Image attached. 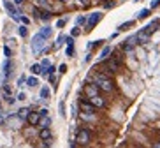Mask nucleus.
Masks as SVG:
<instances>
[{
	"mask_svg": "<svg viewBox=\"0 0 160 148\" xmlns=\"http://www.w3.org/2000/svg\"><path fill=\"white\" fill-rule=\"evenodd\" d=\"M95 85L99 87V90H102V92H113V90H114L113 79L107 78L106 74H97V76H95Z\"/></svg>",
	"mask_w": 160,
	"mask_h": 148,
	"instance_id": "f257e3e1",
	"label": "nucleus"
},
{
	"mask_svg": "<svg viewBox=\"0 0 160 148\" xmlns=\"http://www.w3.org/2000/svg\"><path fill=\"white\" fill-rule=\"evenodd\" d=\"M90 141H91V132H90L88 129L78 131V134H76V145L86 146V145H90Z\"/></svg>",
	"mask_w": 160,
	"mask_h": 148,
	"instance_id": "f03ea898",
	"label": "nucleus"
},
{
	"mask_svg": "<svg viewBox=\"0 0 160 148\" xmlns=\"http://www.w3.org/2000/svg\"><path fill=\"white\" fill-rule=\"evenodd\" d=\"M44 46H46V37H44L42 34H37V35L34 37V41H32V51H34L35 55H39Z\"/></svg>",
	"mask_w": 160,
	"mask_h": 148,
	"instance_id": "7ed1b4c3",
	"label": "nucleus"
},
{
	"mask_svg": "<svg viewBox=\"0 0 160 148\" xmlns=\"http://www.w3.org/2000/svg\"><path fill=\"white\" fill-rule=\"evenodd\" d=\"M106 69H107L109 72H116V71L120 69V60H118V58L107 60V62H106Z\"/></svg>",
	"mask_w": 160,
	"mask_h": 148,
	"instance_id": "20e7f679",
	"label": "nucleus"
},
{
	"mask_svg": "<svg viewBox=\"0 0 160 148\" xmlns=\"http://www.w3.org/2000/svg\"><path fill=\"white\" fill-rule=\"evenodd\" d=\"M100 18H102V14H100V12H93V14H91V16H90V19H88V23H86V25H88V30L93 28V27L99 23V21H100Z\"/></svg>",
	"mask_w": 160,
	"mask_h": 148,
	"instance_id": "39448f33",
	"label": "nucleus"
},
{
	"mask_svg": "<svg viewBox=\"0 0 160 148\" xmlns=\"http://www.w3.org/2000/svg\"><path fill=\"white\" fill-rule=\"evenodd\" d=\"M90 102L93 104L95 108H104V104H106V102H104V99H102L99 94H97V95H91V97H90Z\"/></svg>",
	"mask_w": 160,
	"mask_h": 148,
	"instance_id": "423d86ee",
	"label": "nucleus"
},
{
	"mask_svg": "<svg viewBox=\"0 0 160 148\" xmlns=\"http://www.w3.org/2000/svg\"><path fill=\"white\" fill-rule=\"evenodd\" d=\"M41 113H28V116H27V122L30 123V125H37L39 122H41Z\"/></svg>",
	"mask_w": 160,
	"mask_h": 148,
	"instance_id": "0eeeda50",
	"label": "nucleus"
},
{
	"mask_svg": "<svg viewBox=\"0 0 160 148\" xmlns=\"http://www.w3.org/2000/svg\"><path fill=\"white\" fill-rule=\"evenodd\" d=\"M39 138H41L42 141H49V139H51V131L48 129V127H42L41 132H39Z\"/></svg>",
	"mask_w": 160,
	"mask_h": 148,
	"instance_id": "6e6552de",
	"label": "nucleus"
},
{
	"mask_svg": "<svg viewBox=\"0 0 160 148\" xmlns=\"http://www.w3.org/2000/svg\"><path fill=\"white\" fill-rule=\"evenodd\" d=\"M81 109H83L84 113H90V115H91V113H95V106L91 104V102H84V101H83V102H81Z\"/></svg>",
	"mask_w": 160,
	"mask_h": 148,
	"instance_id": "1a4fd4ad",
	"label": "nucleus"
},
{
	"mask_svg": "<svg viewBox=\"0 0 160 148\" xmlns=\"http://www.w3.org/2000/svg\"><path fill=\"white\" fill-rule=\"evenodd\" d=\"M5 9H7V11L11 12V16H12L14 19H18V11H16V7H14V6H12L11 2H7V0H5Z\"/></svg>",
	"mask_w": 160,
	"mask_h": 148,
	"instance_id": "9d476101",
	"label": "nucleus"
},
{
	"mask_svg": "<svg viewBox=\"0 0 160 148\" xmlns=\"http://www.w3.org/2000/svg\"><path fill=\"white\" fill-rule=\"evenodd\" d=\"M148 39H150V34L146 30H143V32H139V34L135 35V41H139V42H146Z\"/></svg>",
	"mask_w": 160,
	"mask_h": 148,
	"instance_id": "9b49d317",
	"label": "nucleus"
},
{
	"mask_svg": "<svg viewBox=\"0 0 160 148\" xmlns=\"http://www.w3.org/2000/svg\"><path fill=\"white\" fill-rule=\"evenodd\" d=\"M97 90H99V87L97 85H88L86 87V94L91 97V95H97Z\"/></svg>",
	"mask_w": 160,
	"mask_h": 148,
	"instance_id": "f8f14e48",
	"label": "nucleus"
},
{
	"mask_svg": "<svg viewBox=\"0 0 160 148\" xmlns=\"http://www.w3.org/2000/svg\"><path fill=\"white\" fill-rule=\"evenodd\" d=\"M11 69H12V63H11V60H7V62L4 63V76H5V78H9Z\"/></svg>",
	"mask_w": 160,
	"mask_h": 148,
	"instance_id": "ddd939ff",
	"label": "nucleus"
},
{
	"mask_svg": "<svg viewBox=\"0 0 160 148\" xmlns=\"http://www.w3.org/2000/svg\"><path fill=\"white\" fill-rule=\"evenodd\" d=\"M30 71L34 74H42V65H39V63H34V65L30 67Z\"/></svg>",
	"mask_w": 160,
	"mask_h": 148,
	"instance_id": "4468645a",
	"label": "nucleus"
},
{
	"mask_svg": "<svg viewBox=\"0 0 160 148\" xmlns=\"http://www.w3.org/2000/svg\"><path fill=\"white\" fill-rule=\"evenodd\" d=\"M27 85H28L30 88H34V87H37V85H39V81H37V78H28L27 79Z\"/></svg>",
	"mask_w": 160,
	"mask_h": 148,
	"instance_id": "2eb2a0df",
	"label": "nucleus"
},
{
	"mask_svg": "<svg viewBox=\"0 0 160 148\" xmlns=\"http://www.w3.org/2000/svg\"><path fill=\"white\" fill-rule=\"evenodd\" d=\"M41 34H42V35H44L46 39H48V37H51V34H53V30H51L49 27H46V28H42V30H41Z\"/></svg>",
	"mask_w": 160,
	"mask_h": 148,
	"instance_id": "dca6fc26",
	"label": "nucleus"
},
{
	"mask_svg": "<svg viewBox=\"0 0 160 148\" xmlns=\"http://www.w3.org/2000/svg\"><path fill=\"white\" fill-rule=\"evenodd\" d=\"M41 99H49V90H48V87H42V90H41Z\"/></svg>",
	"mask_w": 160,
	"mask_h": 148,
	"instance_id": "f3484780",
	"label": "nucleus"
},
{
	"mask_svg": "<svg viewBox=\"0 0 160 148\" xmlns=\"http://www.w3.org/2000/svg\"><path fill=\"white\" fill-rule=\"evenodd\" d=\"M28 113H30V109L23 108V109H19V111H18V116H19V118H27V116H28Z\"/></svg>",
	"mask_w": 160,
	"mask_h": 148,
	"instance_id": "a211bd4d",
	"label": "nucleus"
},
{
	"mask_svg": "<svg viewBox=\"0 0 160 148\" xmlns=\"http://www.w3.org/2000/svg\"><path fill=\"white\" fill-rule=\"evenodd\" d=\"M109 53H111V48H109V46H106V48L102 50V53H100V58H102V60H106Z\"/></svg>",
	"mask_w": 160,
	"mask_h": 148,
	"instance_id": "6ab92c4d",
	"label": "nucleus"
},
{
	"mask_svg": "<svg viewBox=\"0 0 160 148\" xmlns=\"http://www.w3.org/2000/svg\"><path fill=\"white\" fill-rule=\"evenodd\" d=\"M148 16H150V9H143L137 18H139V19H144V18H148Z\"/></svg>",
	"mask_w": 160,
	"mask_h": 148,
	"instance_id": "aec40b11",
	"label": "nucleus"
},
{
	"mask_svg": "<svg viewBox=\"0 0 160 148\" xmlns=\"http://www.w3.org/2000/svg\"><path fill=\"white\" fill-rule=\"evenodd\" d=\"M74 53V42H69V46H67V56H72Z\"/></svg>",
	"mask_w": 160,
	"mask_h": 148,
	"instance_id": "412c9836",
	"label": "nucleus"
},
{
	"mask_svg": "<svg viewBox=\"0 0 160 148\" xmlns=\"http://www.w3.org/2000/svg\"><path fill=\"white\" fill-rule=\"evenodd\" d=\"M132 25H134V21H127V23H123V25L120 27V30H128Z\"/></svg>",
	"mask_w": 160,
	"mask_h": 148,
	"instance_id": "4be33fe9",
	"label": "nucleus"
},
{
	"mask_svg": "<svg viewBox=\"0 0 160 148\" xmlns=\"http://www.w3.org/2000/svg\"><path fill=\"white\" fill-rule=\"evenodd\" d=\"M27 34H28V32H27V27L21 25V27H19V35H21V37H27Z\"/></svg>",
	"mask_w": 160,
	"mask_h": 148,
	"instance_id": "5701e85b",
	"label": "nucleus"
},
{
	"mask_svg": "<svg viewBox=\"0 0 160 148\" xmlns=\"http://www.w3.org/2000/svg\"><path fill=\"white\" fill-rule=\"evenodd\" d=\"M4 53H5V56L9 58V56H11V48H7V46H5V48H4Z\"/></svg>",
	"mask_w": 160,
	"mask_h": 148,
	"instance_id": "b1692460",
	"label": "nucleus"
},
{
	"mask_svg": "<svg viewBox=\"0 0 160 148\" xmlns=\"http://www.w3.org/2000/svg\"><path fill=\"white\" fill-rule=\"evenodd\" d=\"M63 25H65V19H60V21H58V23H56V27H58V28H62Z\"/></svg>",
	"mask_w": 160,
	"mask_h": 148,
	"instance_id": "393cba45",
	"label": "nucleus"
},
{
	"mask_svg": "<svg viewBox=\"0 0 160 148\" xmlns=\"http://www.w3.org/2000/svg\"><path fill=\"white\" fill-rule=\"evenodd\" d=\"M158 4H160V0H153V2H151V9H155Z\"/></svg>",
	"mask_w": 160,
	"mask_h": 148,
	"instance_id": "a878e982",
	"label": "nucleus"
},
{
	"mask_svg": "<svg viewBox=\"0 0 160 148\" xmlns=\"http://www.w3.org/2000/svg\"><path fill=\"white\" fill-rule=\"evenodd\" d=\"M83 23H84V18L79 16V18H78V25H83Z\"/></svg>",
	"mask_w": 160,
	"mask_h": 148,
	"instance_id": "bb28decb",
	"label": "nucleus"
},
{
	"mask_svg": "<svg viewBox=\"0 0 160 148\" xmlns=\"http://www.w3.org/2000/svg\"><path fill=\"white\" fill-rule=\"evenodd\" d=\"M63 41H65V37H63V35H60V37H58V42H56V44L60 46V44H62V42H63Z\"/></svg>",
	"mask_w": 160,
	"mask_h": 148,
	"instance_id": "cd10ccee",
	"label": "nucleus"
},
{
	"mask_svg": "<svg viewBox=\"0 0 160 148\" xmlns=\"http://www.w3.org/2000/svg\"><path fill=\"white\" fill-rule=\"evenodd\" d=\"M60 113H62V115H65V106H63V102L60 104Z\"/></svg>",
	"mask_w": 160,
	"mask_h": 148,
	"instance_id": "c85d7f7f",
	"label": "nucleus"
},
{
	"mask_svg": "<svg viewBox=\"0 0 160 148\" xmlns=\"http://www.w3.org/2000/svg\"><path fill=\"white\" fill-rule=\"evenodd\" d=\"M67 71V65H65V63H62V65H60V72H65Z\"/></svg>",
	"mask_w": 160,
	"mask_h": 148,
	"instance_id": "c756f323",
	"label": "nucleus"
},
{
	"mask_svg": "<svg viewBox=\"0 0 160 148\" xmlns=\"http://www.w3.org/2000/svg\"><path fill=\"white\" fill-rule=\"evenodd\" d=\"M39 113H41V116H46V115H48V109H41Z\"/></svg>",
	"mask_w": 160,
	"mask_h": 148,
	"instance_id": "7c9ffc66",
	"label": "nucleus"
},
{
	"mask_svg": "<svg viewBox=\"0 0 160 148\" xmlns=\"http://www.w3.org/2000/svg\"><path fill=\"white\" fill-rule=\"evenodd\" d=\"M72 35H74V37L79 35V28H74V30H72Z\"/></svg>",
	"mask_w": 160,
	"mask_h": 148,
	"instance_id": "2f4dec72",
	"label": "nucleus"
},
{
	"mask_svg": "<svg viewBox=\"0 0 160 148\" xmlns=\"http://www.w3.org/2000/svg\"><path fill=\"white\" fill-rule=\"evenodd\" d=\"M39 4L41 6H48V0H39Z\"/></svg>",
	"mask_w": 160,
	"mask_h": 148,
	"instance_id": "473e14b6",
	"label": "nucleus"
},
{
	"mask_svg": "<svg viewBox=\"0 0 160 148\" xmlns=\"http://www.w3.org/2000/svg\"><path fill=\"white\" fill-rule=\"evenodd\" d=\"M14 2H16V4L19 6V4H23V2H25V0H14Z\"/></svg>",
	"mask_w": 160,
	"mask_h": 148,
	"instance_id": "72a5a7b5",
	"label": "nucleus"
},
{
	"mask_svg": "<svg viewBox=\"0 0 160 148\" xmlns=\"http://www.w3.org/2000/svg\"><path fill=\"white\" fill-rule=\"evenodd\" d=\"M60 2H63V4H65V2H69V0H60Z\"/></svg>",
	"mask_w": 160,
	"mask_h": 148,
	"instance_id": "f704fd0d",
	"label": "nucleus"
}]
</instances>
